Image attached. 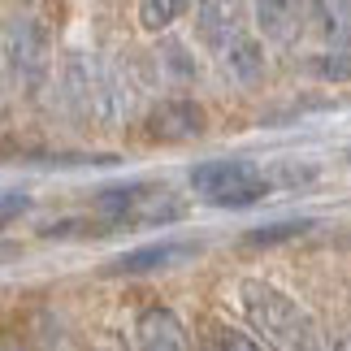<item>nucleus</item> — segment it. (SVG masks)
I'll use <instances>...</instances> for the list:
<instances>
[{"label": "nucleus", "mask_w": 351, "mask_h": 351, "mask_svg": "<svg viewBox=\"0 0 351 351\" xmlns=\"http://www.w3.org/2000/svg\"><path fill=\"white\" fill-rule=\"evenodd\" d=\"M308 13L317 18V31L330 39V48L351 52V5L347 0H339V5H313Z\"/></svg>", "instance_id": "12"}, {"label": "nucleus", "mask_w": 351, "mask_h": 351, "mask_svg": "<svg viewBox=\"0 0 351 351\" xmlns=\"http://www.w3.org/2000/svg\"><path fill=\"white\" fill-rule=\"evenodd\" d=\"M304 18H308V9H300V5H278V0L256 5V26H261V35L278 39V44H291V39L304 31Z\"/></svg>", "instance_id": "10"}, {"label": "nucleus", "mask_w": 351, "mask_h": 351, "mask_svg": "<svg viewBox=\"0 0 351 351\" xmlns=\"http://www.w3.org/2000/svg\"><path fill=\"white\" fill-rule=\"evenodd\" d=\"M199 351H269L256 334L230 326V321H208L199 334Z\"/></svg>", "instance_id": "11"}, {"label": "nucleus", "mask_w": 351, "mask_h": 351, "mask_svg": "<svg viewBox=\"0 0 351 351\" xmlns=\"http://www.w3.org/2000/svg\"><path fill=\"white\" fill-rule=\"evenodd\" d=\"M347 160H351V152H347Z\"/></svg>", "instance_id": "24"}, {"label": "nucleus", "mask_w": 351, "mask_h": 351, "mask_svg": "<svg viewBox=\"0 0 351 351\" xmlns=\"http://www.w3.org/2000/svg\"><path fill=\"white\" fill-rule=\"evenodd\" d=\"M160 65H165L178 83H191V78L199 74V65H195L191 52H186V44H165V48H160Z\"/></svg>", "instance_id": "17"}, {"label": "nucleus", "mask_w": 351, "mask_h": 351, "mask_svg": "<svg viewBox=\"0 0 351 351\" xmlns=\"http://www.w3.org/2000/svg\"><path fill=\"white\" fill-rule=\"evenodd\" d=\"M269 191H274V182L256 169V173H247V178L230 182L221 195H213L208 204H217V208H252V204H261V199H269Z\"/></svg>", "instance_id": "13"}, {"label": "nucleus", "mask_w": 351, "mask_h": 351, "mask_svg": "<svg viewBox=\"0 0 351 351\" xmlns=\"http://www.w3.org/2000/svg\"><path fill=\"white\" fill-rule=\"evenodd\" d=\"M100 351H126V347H121V343H109V347H100Z\"/></svg>", "instance_id": "20"}, {"label": "nucleus", "mask_w": 351, "mask_h": 351, "mask_svg": "<svg viewBox=\"0 0 351 351\" xmlns=\"http://www.w3.org/2000/svg\"><path fill=\"white\" fill-rule=\"evenodd\" d=\"M195 31H199V39H204L213 52H221L230 39L243 35V9L239 5H221V0L195 5Z\"/></svg>", "instance_id": "8"}, {"label": "nucleus", "mask_w": 351, "mask_h": 351, "mask_svg": "<svg viewBox=\"0 0 351 351\" xmlns=\"http://www.w3.org/2000/svg\"><path fill=\"white\" fill-rule=\"evenodd\" d=\"M0 351H22V347H13V343H0Z\"/></svg>", "instance_id": "21"}, {"label": "nucleus", "mask_w": 351, "mask_h": 351, "mask_svg": "<svg viewBox=\"0 0 351 351\" xmlns=\"http://www.w3.org/2000/svg\"><path fill=\"white\" fill-rule=\"evenodd\" d=\"M334 351H351V334H343V339L334 343Z\"/></svg>", "instance_id": "19"}, {"label": "nucleus", "mask_w": 351, "mask_h": 351, "mask_svg": "<svg viewBox=\"0 0 351 351\" xmlns=\"http://www.w3.org/2000/svg\"><path fill=\"white\" fill-rule=\"evenodd\" d=\"M239 304H243V317H247L252 334H261L265 347H274V351H317L313 313L282 287H274V282H265V278H243L239 282Z\"/></svg>", "instance_id": "1"}, {"label": "nucleus", "mask_w": 351, "mask_h": 351, "mask_svg": "<svg viewBox=\"0 0 351 351\" xmlns=\"http://www.w3.org/2000/svg\"><path fill=\"white\" fill-rule=\"evenodd\" d=\"M0 65L26 96H39L52 78V31L35 13H13L0 31Z\"/></svg>", "instance_id": "2"}, {"label": "nucleus", "mask_w": 351, "mask_h": 351, "mask_svg": "<svg viewBox=\"0 0 351 351\" xmlns=\"http://www.w3.org/2000/svg\"><path fill=\"white\" fill-rule=\"evenodd\" d=\"M217 61H221V70H226V78H234L239 87H256L265 78V70H269V61H265V44L256 39L252 31H243L239 39H230L221 52H217Z\"/></svg>", "instance_id": "7"}, {"label": "nucleus", "mask_w": 351, "mask_h": 351, "mask_svg": "<svg viewBox=\"0 0 351 351\" xmlns=\"http://www.w3.org/2000/svg\"><path fill=\"white\" fill-rule=\"evenodd\" d=\"M308 70L326 83H347L351 78V52H339V48H326V52H313Z\"/></svg>", "instance_id": "15"}, {"label": "nucleus", "mask_w": 351, "mask_h": 351, "mask_svg": "<svg viewBox=\"0 0 351 351\" xmlns=\"http://www.w3.org/2000/svg\"><path fill=\"white\" fill-rule=\"evenodd\" d=\"M48 351H70V347H48Z\"/></svg>", "instance_id": "22"}, {"label": "nucleus", "mask_w": 351, "mask_h": 351, "mask_svg": "<svg viewBox=\"0 0 351 351\" xmlns=\"http://www.w3.org/2000/svg\"><path fill=\"white\" fill-rule=\"evenodd\" d=\"M247 173H256V165L252 160H239V156H230V160H199V165L191 169V191L213 199V195H221L230 182L247 178Z\"/></svg>", "instance_id": "9"}, {"label": "nucleus", "mask_w": 351, "mask_h": 351, "mask_svg": "<svg viewBox=\"0 0 351 351\" xmlns=\"http://www.w3.org/2000/svg\"><path fill=\"white\" fill-rule=\"evenodd\" d=\"M61 104L74 121H96V57L91 52H65Z\"/></svg>", "instance_id": "4"}, {"label": "nucleus", "mask_w": 351, "mask_h": 351, "mask_svg": "<svg viewBox=\"0 0 351 351\" xmlns=\"http://www.w3.org/2000/svg\"><path fill=\"white\" fill-rule=\"evenodd\" d=\"M26 208H31V195H26V191H9V195H0V226L13 221V217H18V213H26Z\"/></svg>", "instance_id": "18"}, {"label": "nucleus", "mask_w": 351, "mask_h": 351, "mask_svg": "<svg viewBox=\"0 0 351 351\" xmlns=\"http://www.w3.org/2000/svg\"><path fill=\"white\" fill-rule=\"evenodd\" d=\"M134 351H191V334L173 308L156 304L134 317Z\"/></svg>", "instance_id": "5"}, {"label": "nucleus", "mask_w": 351, "mask_h": 351, "mask_svg": "<svg viewBox=\"0 0 351 351\" xmlns=\"http://www.w3.org/2000/svg\"><path fill=\"white\" fill-rule=\"evenodd\" d=\"M182 9L178 0H143L139 5V22H143V31H165V26H173L182 18Z\"/></svg>", "instance_id": "16"}, {"label": "nucleus", "mask_w": 351, "mask_h": 351, "mask_svg": "<svg viewBox=\"0 0 351 351\" xmlns=\"http://www.w3.org/2000/svg\"><path fill=\"white\" fill-rule=\"evenodd\" d=\"M186 256H199V243H182V239H160V243H143L134 252H121L109 265V274H152V269H169L186 261Z\"/></svg>", "instance_id": "6"}, {"label": "nucleus", "mask_w": 351, "mask_h": 351, "mask_svg": "<svg viewBox=\"0 0 351 351\" xmlns=\"http://www.w3.org/2000/svg\"><path fill=\"white\" fill-rule=\"evenodd\" d=\"M0 252H5V243H0Z\"/></svg>", "instance_id": "23"}, {"label": "nucleus", "mask_w": 351, "mask_h": 351, "mask_svg": "<svg viewBox=\"0 0 351 351\" xmlns=\"http://www.w3.org/2000/svg\"><path fill=\"white\" fill-rule=\"evenodd\" d=\"M147 139L156 143H186V139H199L208 126V113L204 104L191 100V96H169L147 109Z\"/></svg>", "instance_id": "3"}, {"label": "nucleus", "mask_w": 351, "mask_h": 351, "mask_svg": "<svg viewBox=\"0 0 351 351\" xmlns=\"http://www.w3.org/2000/svg\"><path fill=\"white\" fill-rule=\"evenodd\" d=\"M313 217H282V221H269V226H256V230L243 234V243L247 247H278V243H291V239H300L313 230Z\"/></svg>", "instance_id": "14"}]
</instances>
